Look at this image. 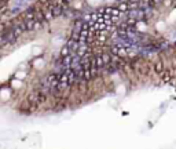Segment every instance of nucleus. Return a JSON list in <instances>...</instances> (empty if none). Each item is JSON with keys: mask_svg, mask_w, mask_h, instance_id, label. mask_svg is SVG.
Here are the masks:
<instances>
[{"mask_svg": "<svg viewBox=\"0 0 176 149\" xmlns=\"http://www.w3.org/2000/svg\"><path fill=\"white\" fill-rule=\"evenodd\" d=\"M117 7H118V10L121 11L123 14H124V13H128V11H130V3H128V1H123V3H120V4L117 6Z\"/></svg>", "mask_w": 176, "mask_h": 149, "instance_id": "20e7f679", "label": "nucleus"}, {"mask_svg": "<svg viewBox=\"0 0 176 149\" xmlns=\"http://www.w3.org/2000/svg\"><path fill=\"white\" fill-rule=\"evenodd\" d=\"M47 1H48V3H55L57 0H47Z\"/></svg>", "mask_w": 176, "mask_h": 149, "instance_id": "6e6552de", "label": "nucleus"}, {"mask_svg": "<svg viewBox=\"0 0 176 149\" xmlns=\"http://www.w3.org/2000/svg\"><path fill=\"white\" fill-rule=\"evenodd\" d=\"M172 1H173V0H164L162 3H164V6H165V7H169V6L172 4Z\"/></svg>", "mask_w": 176, "mask_h": 149, "instance_id": "423d86ee", "label": "nucleus"}, {"mask_svg": "<svg viewBox=\"0 0 176 149\" xmlns=\"http://www.w3.org/2000/svg\"><path fill=\"white\" fill-rule=\"evenodd\" d=\"M59 54H61V57H66V55H70V54H72V50L67 47V46H63V47L61 48Z\"/></svg>", "mask_w": 176, "mask_h": 149, "instance_id": "39448f33", "label": "nucleus"}, {"mask_svg": "<svg viewBox=\"0 0 176 149\" xmlns=\"http://www.w3.org/2000/svg\"><path fill=\"white\" fill-rule=\"evenodd\" d=\"M26 24V31L28 32H32L35 31V24H36V19H24Z\"/></svg>", "mask_w": 176, "mask_h": 149, "instance_id": "7ed1b4c3", "label": "nucleus"}, {"mask_svg": "<svg viewBox=\"0 0 176 149\" xmlns=\"http://www.w3.org/2000/svg\"><path fill=\"white\" fill-rule=\"evenodd\" d=\"M24 15V19H35V10L33 8H28L26 11L22 13Z\"/></svg>", "mask_w": 176, "mask_h": 149, "instance_id": "f03ea898", "label": "nucleus"}, {"mask_svg": "<svg viewBox=\"0 0 176 149\" xmlns=\"http://www.w3.org/2000/svg\"><path fill=\"white\" fill-rule=\"evenodd\" d=\"M164 0H153V7H155V6H158L160 3H162Z\"/></svg>", "mask_w": 176, "mask_h": 149, "instance_id": "0eeeda50", "label": "nucleus"}, {"mask_svg": "<svg viewBox=\"0 0 176 149\" xmlns=\"http://www.w3.org/2000/svg\"><path fill=\"white\" fill-rule=\"evenodd\" d=\"M153 69H154V72L157 74L162 73V72L165 70V64H164V61H162L161 58H158L157 61H154V62H153Z\"/></svg>", "mask_w": 176, "mask_h": 149, "instance_id": "f257e3e1", "label": "nucleus"}]
</instances>
